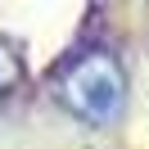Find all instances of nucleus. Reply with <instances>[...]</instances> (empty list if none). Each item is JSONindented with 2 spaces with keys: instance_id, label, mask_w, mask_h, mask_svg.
I'll use <instances>...</instances> for the list:
<instances>
[{
  "instance_id": "1",
  "label": "nucleus",
  "mask_w": 149,
  "mask_h": 149,
  "mask_svg": "<svg viewBox=\"0 0 149 149\" xmlns=\"http://www.w3.org/2000/svg\"><path fill=\"white\" fill-rule=\"evenodd\" d=\"M59 100L68 104V113H77L91 127H104L122 113V100H127V77H122L118 59L95 50V54H81L63 77H59Z\"/></svg>"
},
{
  "instance_id": "2",
  "label": "nucleus",
  "mask_w": 149,
  "mask_h": 149,
  "mask_svg": "<svg viewBox=\"0 0 149 149\" xmlns=\"http://www.w3.org/2000/svg\"><path fill=\"white\" fill-rule=\"evenodd\" d=\"M18 77H23V68H18V59H14V50L0 41V95L9 91V86H18Z\"/></svg>"
}]
</instances>
